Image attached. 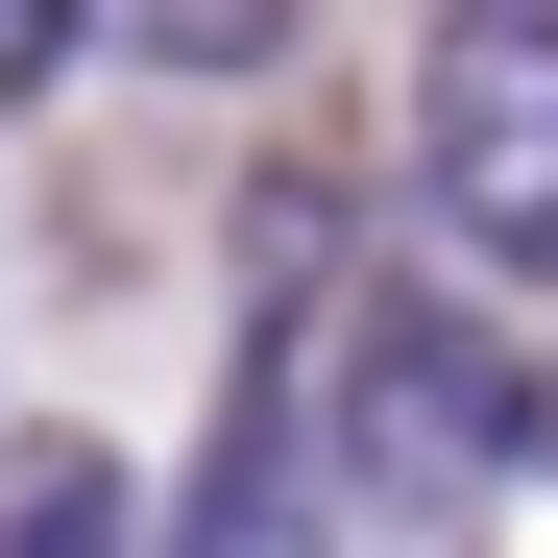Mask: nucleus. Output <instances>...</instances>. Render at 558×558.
I'll return each mask as SVG.
<instances>
[{"label":"nucleus","mask_w":558,"mask_h":558,"mask_svg":"<svg viewBox=\"0 0 558 558\" xmlns=\"http://www.w3.org/2000/svg\"><path fill=\"white\" fill-rule=\"evenodd\" d=\"M510 437H534V364H510L486 292H389V316L340 340V461H364L389 510H461Z\"/></svg>","instance_id":"nucleus-1"},{"label":"nucleus","mask_w":558,"mask_h":558,"mask_svg":"<svg viewBox=\"0 0 558 558\" xmlns=\"http://www.w3.org/2000/svg\"><path fill=\"white\" fill-rule=\"evenodd\" d=\"M413 170L486 267H558V0H486L413 49Z\"/></svg>","instance_id":"nucleus-2"},{"label":"nucleus","mask_w":558,"mask_h":558,"mask_svg":"<svg viewBox=\"0 0 558 558\" xmlns=\"http://www.w3.org/2000/svg\"><path fill=\"white\" fill-rule=\"evenodd\" d=\"M170 558H292V340L243 364V413H219V461H195V534Z\"/></svg>","instance_id":"nucleus-3"},{"label":"nucleus","mask_w":558,"mask_h":558,"mask_svg":"<svg viewBox=\"0 0 558 558\" xmlns=\"http://www.w3.org/2000/svg\"><path fill=\"white\" fill-rule=\"evenodd\" d=\"M0 558H122V461H25L0 486Z\"/></svg>","instance_id":"nucleus-4"},{"label":"nucleus","mask_w":558,"mask_h":558,"mask_svg":"<svg viewBox=\"0 0 558 558\" xmlns=\"http://www.w3.org/2000/svg\"><path fill=\"white\" fill-rule=\"evenodd\" d=\"M98 25H73V0H0V98H25V73H73Z\"/></svg>","instance_id":"nucleus-5"}]
</instances>
